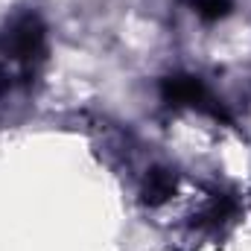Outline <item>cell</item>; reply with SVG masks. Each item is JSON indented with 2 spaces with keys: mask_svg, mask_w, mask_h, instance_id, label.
Here are the masks:
<instances>
[{
  "mask_svg": "<svg viewBox=\"0 0 251 251\" xmlns=\"http://www.w3.org/2000/svg\"><path fill=\"white\" fill-rule=\"evenodd\" d=\"M161 97L170 102V105H190V108H199L204 114H210L213 120H231L228 111L216 102V97L201 85V79L187 76V73H173V76H164L161 79Z\"/></svg>",
  "mask_w": 251,
  "mask_h": 251,
  "instance_id": "6da1fadb",
  "label": "cell"
},
{
  "mask_svg": "<svg viewBox=\"0 0 251 251\" xmlns=\"http://www.w3.org/2000/svg\"><path fill=\"white\" fill-rule=\"evenodd\" d=\"M9 53L21 64H32L35 59L44 56V24L38 15H24L12 24L9 29Z\"/></svg>",
  "mask_w": 251,
  "mask_h": 251,
  "instance_id": "7a4b0ae2",
  "label": "cell"
},
{
  "mask_svg": "<svg viewBox=\"0 0 251 251\" xmlns=\"http://www.w3.org/2000/svg\"><path fill=\"white\" fill-rule=\"evenodd\" d=\"M173 193H176V178H173L167 170H152V173L146 176V184H143V201H146L149 207L164 204Z\"/></svg>",
  "mask_w": 251,
  "mask_h": 251,
  "instance_id": "3957f363",
  "label": "cell"
},
{
  "mask_svg": "<svg viewBox=\"0 0 251 251\" xmlns=\"http://www.w3.org/2000/svg\"><path fill=\"white\" fill-rule=\"evenodd\" d=\"M193 9L201 21L213 24V21H222L234 12V3L231 0H193Z\"/></svg>",
  "mask_w": 251,
  "mask_h": 251,
  "instance_id": "277c9868",
  "label": "cell"
}]
</instances>
